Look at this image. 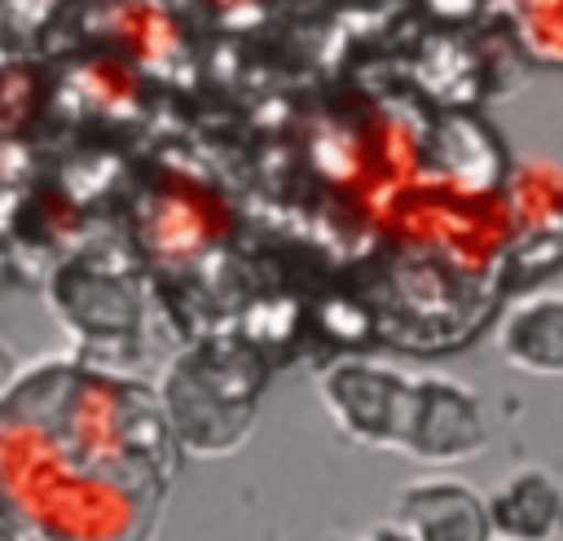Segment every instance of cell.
Masks as SVG:
<instances>
[{
	"label": "cell",
	"instance_id": "1",
	"mask_svg": "<svg viewBox=\"0 0 563 541\" xmlns=\"http://www.w3.org/2000/svg\"><path fill=\"white\" fill-rule=\"evenodd\" d=\"M484 413L475 405V391L444 374H418L413 400L405 418V444L413 462L427 466H457L484 449Z\"/></svg>",
	"mask_w": 563,
	"mask_h": 541
},
{
	"label": "cell",
	"instance_id": "2",
	"mask_svg": "<svg viewBox=\"0 0 563 541\" xmlns=\"http://www.w3.org/2000/svg\"><path fill=\"white\" fill-rule=\"evenodd\" d=\"M321 396H325V409L334 413V422L352 440L378 444V449L405 444L413 378L378 369V365H339L321 378Z\"/></svg>",
	"mask_w": 563,
	"mask_h": 541
},
{
	"label": "cell",
	"instance_id": "4",
	"mask_svg": "<svg viewBox=\"0 0 563 541\" xmlns=\"http://www.w3.org/2000/svg\"><path fill=\"white\" fill-rule=\"evenodd\" d=\"M488 519L501 541H550L563 523V484L550 471L523 466L488 493Z\"/></svg>",
	"mask_w": 563,
	"mask_h": 541
},
{
	"label": "cell",
	"instance_id": "6",
	"mask_svg": "<svg viewBox=\"0 0 563 541\" xmlns=\"http://www.w3.org/2000/svg\"><path fill=\"white\" fill-rule=\"evenodd\" d=\"M365 541H409V532H405V528H396V523L387 519V523H383V528H374Z\"/></svg>",
	"mask_w": 563,
	"mask_h": 541
},
{
	"label": "cell",
	"instance_id": "5",
	"mask_svg": "<svg viewBox=\"0 0 563 541\" xmlns=\"http://www.w3.org/2000/svg\"><path fill=\"white\" fill-rule=\"evenodd\" d=\"M501 356L523 374H563V295H532L515 303L497 330Z\"/></svg>",
	"mask_w": 563,
	"mask_h": 541
},
{
	"label": "cell",
	"instance_id": "3",
	"mask_svg": "<svg viewBox=\"0 0 563 541\" xmlns=\"http://www.w3.org/2000/svg\"><path fill=\"white\" fill-rule=\"evenodd\" d=\"M391 523L409 541H497L488 519V497L453 475H427L396 493Z\"/></svg>",
	"mask_w": 563,
	"mask_h": 541
}]
</instances>
